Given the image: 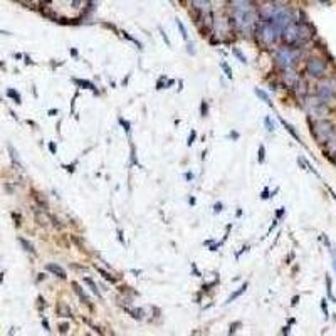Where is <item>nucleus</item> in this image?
Listing matches in <instances>:
<instances>
[{
    "mask_svg": "<svg viewBox=\"0 0 336 336\" xmlns=\"http://www.w3.org/2000/svg\"><path fill=\"white\" fill-rule=\"evenodd\" d=\"M306 108H308L309 116L314 118V120H326V116L330 114V106L319 96L306 98Z\"/></svg>",
    "mask_w": 336,
    "mask_h": 336,
    "instance_id": "obj_1",
    "label": "nucleus"
},
{
    "mask_svg": "<svg viewBox=\"0 0 336 336\" xmlns=\"http://www.w3.org/2000/svg\"><path fill=\"white\" fill-rule=\"evenodd\" d=\"M281 34L276 30V27L272 25V22L271 20H262L261 25H259L257 29V39L261 44L264 45H272L274 42L277 40V37H279Z\"/></svg>",
    "mask_w": 336,
    "mask_h": 336,
    "instance_id": "obj_2",
    "label": "nucleus"
},
{
    "mask_svg": "<svg viewBox=\"0 0 336 336\" xmlns=\"http://www.w3.org/2000/svg\"><path fill=\"white\" fill-rule=\"evenodd\" d=\"M334 133L333 123H330L328 120H316L313 123V135L319 143H326L328 138Z\"/></svg>",
    "mask_w": 336,
    "mask_h": 336,
    "instance_id": "obj_3",
    "label": "nucleus"
},
{
    "mask_svg": "<svg viewBox=\"0 0 336 336\" xmlns=\"http://www.w3.org/2000/svg\"><path fill=\"white\" fill-rule=\"evenodd\" d=\"M316 93H318V96L328 104L330 99L336 98V79L334 78H326V79H323V81H319L318 86H316Z\"/></svg>",
    "mask_w": 336,
    "mask_h": 336,
    "instance_id": "obj_4",
    "label": "nucleus"
},
{
    "mask_svg": "<svg viewBox=\"0 0 336 336\" xmlns=\"http://www.w3.org/2000/svg\"><path fill=\"white\" fill-rule=\"evenodd\" d=\"M276 59L282 69H288L299 59V51H296L294 47H281L276 52Z\"/></svg>",
    "mask_w": 336,
    "mask_h": 336,
    "instance_id": "obj_5",
    "label": "nucleus"
},
{
    "mask_svg": "<svg viewBox=\"0 0 336 336\" xmlns=\"http://www.w3.org/2000/svg\"><path fill=\"white\" fill-rule=\"evenodd\" d=\"M306 72L313 78H321V76L326 72V62L321 59V57H313V59L308 61L306 64Z\"/></svg>",
    "mask_w": 336,
    "mask_h": 336,
    "instance_id": "obj_6",
    "label": "nucleus"
},
{
    "mask_svg": "<svg viewBox=\"0 0 336 336\" xmlns=\"http://www.w3.org/2000/svg\"><path fill=\"white\" fill-rule=\"evenodd\" d=\"M281 36H282V39H284V42L288 45L301 44V40H299V29H297V24H294V22H291L288 27L282 30Z\"/></svg>",
    "mask_w": 336,
    "mask_h": 336,
    "instance_id": "obj_7",
    "label": "nucleus"
},
{
    "mask_svg": "<svg viewBox=\"0 0 336 336\" xmlns=\"http://www.w3.org/2000/svg\"><path fill=\"white\" fill-rule=\"evenodd\" d=\"M276 9H277V2L276 0H269V2H266L264 5L261 7L259 15H261L262 20H271V19L274 17V14H276Z\"/></svg>",
    "mask_w": 336,
    "mask_h": 336,
    "instance_id": "obj_8",
    "label": "nucleus"
},
{
    "mask_svg": "<svg viewBox=\"0 0 336 336\" xmlns=\"http://www.w3.org/2000/svg\"><path fill=\"white\" fill-rule=\"evenodd\" d=\"M297 81H299V76H297L296 71H292L291 67H288V69H284V74H282V84H284L286 87H294L297 84Z\"/></svg>",
    "mask_w": 336,
    "mask_h": 336,
    "instance_id": "obj_9",
    "label": "nucleus"
},
{
    "mask_svg": "<svg viewBox=\"0 0 336 336\" xmlns=\"http://www.w3.org/2000/svg\"><path fill=\"white\" fill-rule=\"evenodd\" d=\"M297 29H299V40L301 42H308L313 36H314V29H313L309 24H306V22H299V24H297Z\"/></svg>",
    "mask_w": 336,
    "mask_h": 336,
    "instance_id": "obj_10",
    "label": "nucleus"
},
{
    "mask_svg": "<svg viewBox=\"0 0 336 336\" xmlns=\"http://www.w3.org/2000/svg\"><path fill=\"white\" fill-rule=\"evenodd\" d=\"M72 289H74V292L78 294V297H79V299H81V303H82V304H86V306H89V303H91V301L87 299L86 292L82 291V288L78 284V282H72Z\"/></svg>",
    "mask_w": 336,
    "mask_h": 336,
    "instance_id": "obj_11",
    "label": "nucleus"
},
{
    "mask_svg": "<svg viewBox=\"0 0 336 336\" xmlns=\"http://www.w3.org/2000/svg\"><path fill=\"white\" fill-rule=\"evenodd\" d=\"M45 269H47L49 272H52L54 276L61 277V279H66V271H64L62 267H59L57 264H47V266H45Z\"/></svg>",
    "mask_w": 336,
    "mask_h": 336,
    "instance_id": "obj_12",
    "label": "nucleus"
},
{
    "mask_svg": "<svg viewBox=\"0 0 336 336\" xmlns=\"http://www.w3.org/2000/svg\"><path fill=\"white\" fill-rule=\"evenodd\" d=\"M324 145H326V150L330 151V153H333V155L336 153V131L330 136V138H328V141Z\"/></svg>",
    "mask_w": 336,
    "mask_h": 336,
    "instance_id": "obj_13",
    "label": "nucleus"
},
{
    "mask_svg": "<svg viewBox=\"0 0 336 336\" xmlns=\"http://www.w3.org/2000/svg\"><path fill=\"white\" fill-rule=\"evenodd\" d=\"M193 5V9H197L198 12H202V10H205L207 7L210 5V0H190Z\"/></svg>",
    "mask_w": 336,
    "mask_h": 336,
    "instance_id": "obj_14",
    "label": "nucleus"
},
{
    "mask_svg": "<svg viewBox=\"0 0 336 336\" xmlns=\"http://www.w3.org/2000/svg\"><path fill=\"white\" fill-rule=\"evenodd\" d=\"M84 282H86L87 286H89V289H91V292L94 294L96 297H101V292H99V289H98V286H96V282H94L93 279H89V277H84Z\"/></svg>",
    "mask_w": 336,
    "mask_h": 336,
    "instance_id": "obj_15",
    "label": "nucleus"
},
{
    "mask_svg": "<svg viewBox=\"0 0 336 336\" xmlns=\"http://www.w3.org/2000/svg\"><path fill=\"white\" fill-rule=\"evenodd\" d=\"M57 311H59V314L66 316V318H72V313H71V309H69V306H67L66 303H59Z\"/></svg>",
    "mask_w": 336,
    "mask_h": 336,
    "instance_id": "obj_16",
    "label": "nucleus"
},
{
    "mask_svg": "<svg viewBox=\"0 0 336 336\" xmlns=\"http://www.w3.org/2000/svg\"><path fill=\"white\" fill-rule=\"evenodd\" d=\"M78 86H81V87H84V89H91V91H96V86H94L93 82H89V81H84V79H72Z\"/></svg>",
    "mask_w": 336,
    "mask_h": 336,
    "instance_id": "obj_17",
    "label": "nucleus"
},
{
    "mask_svg": "<svg viewBox=\"0 0 336 336\" xmlns=\"http://www.w3.org/2000/svg\"><path fill=\"white\" fill-rule=\"evenodd\" d=\"M19 242H20V246L24 247V249L27 250V252H30V254H34V252H36V249H34V246H32V244L29 242V240H25V239L19 237Z\"/></svg>",
    "mask_w": 336,
    "mask_h": 336,
    "instance_id": "obj_18",
    "label": "nucleus"
},
{
    "mask_svg": "<svg viewBox=\"0 0 336 336\" xmlns=\"http://www.w3.org/2000/svg\"><path fill=\"white\" fill-rule=\"evenodd\" d=\"M247 286H249V284H247V282H244V284H242V288H240V289H239V291H235L234 294H232V296H230V297H229V301H227V303H232V301H234V299H235V297H239V296H240V294H244V292H246V289H247Z\"/></svg>",
    "mask_w": 336,
    "mask_h": 336,
    "instance_id": "obj_19",
    "label": "nucleus"
},
{
    "mask_svg": "<svg viewBox=\"0 0 336 336\" xmlns=\"http://www.w3.org/2000/svg\"><path fill=\"white\" fill-rule=\"evenodd\" d=\"M255 94H257V96H259V98H261V99H262V101H264V103H266V104H269V106H272V101H271V98H269V96H267V94H266V93H264V91H262V89H255Z\"/></svg>",
    "mask_w": 336,
    "mask_h": 336,
    "instance_id": "obj_20",
    "label": "nucleus"
},
{
    "mask_svg": "<svg viewBox=\"0 0 336 336\" xmlns=\"http://www.w3.org/2000/svg\"><path fill=\"white\" fill-rule=\"evenodd\" d=\"M294 87H296L297 94H299L301 98H303L304 94H306V82H303V81H297V84H296Z\"/></svg>",
    "mask_w": 336,
    "mask_h": 336,
    "instance_id": "obj_21",
    "label": "nucleus"
},
{
    "mask_svg": "<svg viewBox=\"0 0 336 336\" xmlns=\"http://www.w3.org/2000/svg\"><path fill=\"white\" fill-rule=\"evenodd\" d=\"M128 313H129V314H131L135 319H141V318L145 316V311H143V309H140V308H138V309H128Z\"/></svg>",
    "mask_w": 336,
    "mask_h": 336,
    "instance_id": "obj_22",
    "label": "nucleus"
},
{
    "mask_svg": "<svg viewBox=\"0 0 336 336\" xmlns=\"http://www.w3.org/2000/svg\"><path fill=\"white\" fill-rule=\"evenodd\" d=\"M7 96L12 98L14 101L17 103V104H20V103H22V101H20V96H19V93H17L15 89H7Z\"/></svg>",
    "mask_w": 336,
    "mask_h": 336,
    "instance_id": "obj_23",
    "label": "nucleus"
},
{
    "mask_svg": "<svg viewBox=\"0 0 336 336\" xmlns=\"http://www.w3.org/2000/svg\"><path fill=\"white\" fill-rule=\"evenodd\" d=\"M220 67H222V69L225 71V76H227L229 79H232V78H234V74H232V69H230V66H229V64L225 62V61H222V62H220Z\"/></svg>",
    "mask_w": 336,
    "mask_h": 336,
    "instance_id": "obj_24",
    "label": "nucleus"
},
{
    "mask_svg": "<svg viewBox=\"0 0 336 336\" xmlns=\"http://www.w3.org/2000/svg\"><path fill=\"white\" fill-rule=\"evenodd\" d=\"M281 123H282V124H284V126H286V129H288V131H289V133H291V135L294 136V140H296V141H299V136H297V133H296V131H294V128H292V126H291V124H289V123H286V121H284V120H281Z\"/></svg>",
    "mask_w": 336,
    "mask_h": 336,
    "instance_id": "obj_25",
    "label": "nucleus"
},
{
    "mask_svg": "<svg viewBox=\"0 0 336 336\" xmlns=\"http://www.w3.org/2000/svg\"><path fill=\"white\" fill-rule=\"evenodd\" d=\"M232 52H234V56H235V57H239V59H240V62H244V64L247 62V57L242 54V51H240V49L234 47V51H232Z\"/></svg>",
    "mask_w": 336,
    "mask_h": 336,
    "instance_id": "obj_26",
    "label": "nucleus"
},
{
    "mask_svg": "<svg viewBox=\"0 0 336 336\" xmlns=\"http://www.w3.org/2000/svg\"><path fill=\"white\" fill-rule=\"evenodd\" d=\"M9 151H10V156H12V162L15 163V165H20V163H19V155H17V151L14 150L12 145H9Z\"/></svg>",
    "mask_w": 336,
    "mask_h": 336,
    "instance_id": "obj_27",
    "label": "nucleus"
},
{
    "mask_svg": "<svg viewBox=\"0 0 336 336\" xmlns=\"http://www.w3.org/2000/svg\"><path fill=\"white\" fill-rule=\"evenodd\" d=\"M177 25H178V30H180L182 37H183V39H185V40H188V34H187V29L183 27V24H182L180 20H178V19H177Z\"/></svg>",
    "mask_w": 336,
    "mask_h": 336,
    "instance_id": "obj_28",
    "label": "nucleus"
},
{
    "mask_svg": "<svg viewBox=\"0 0 336 336\" xmlns=\"http://www.w3.org/2000/svg\"><path fill=\"white\" fill-rule=\"evenodd\" d=\"M36 219L39 220L40 225H47V222H49V217H45L44 213H39V212L36 213Z\"/></svg>",
    "mask_w": 336,
    "mask_h": 336,
    "instance_id": "obj_29",
    "label": "nucleus"
},
{
    "mask_svg": "<svg viewBox=\"0 0 336 336\" xmlns=\"http://www.w3.org/2000/svg\"><path fill=\"white\" fill-rule=\"evenodd\" d=\"M98 271H99V274H101V276L104 277V279H108L109 282H116V277H113L111 274H108L106 271H103V269H98Z\"/></svg>",
    "mask_w": 336,
    "mask_h": 336,
    "instance_id": "obj_30",
    "label": "nucleus"
},
{
    "mask_svg": "<svg viewBox=\"0 0 336 336\" xmlns=\"http://www.w3.org/2000/svg\"><path fill=\"white\" fill-rule=\"evenodd\" d=\"M266 160V150L264 146H259V163H264Z\"/></svg>",
    "mask_w": 336,
    "mask_h": 336,
    "instance_id": "obj_31",
    "label": "nucleus"
},
{
    "mask_svg": "<svg viewBox=\"0 0 336 336\" xmlns=\"http://www.w3.org/2000/svg\"><path fill=\"white\" fill-rule=\"evenodd\" d=\"M124 37H126V39H128V40H131V42H133V44H135V45H136V47H138V49H141V47H143V45H141L140 42L135 39V37H131V36H129V34H126Z\"/></svg>",
    "mask_w": 336,
    "mask_h": 336,
    "instance_id": "obj_32",
    "label": "nucleus"
},
{
    "mask_svg": "<svg viewBox=\"0 0 336 336\" xmlns=\"http://www.w3.org/2000/svg\"><path fill=\"white\" fill-rule=\"evenodd\" d=\"M264 121H266V124H267V129H269V131H272V129H274V124H272V121H271V118L266 116Z\"/></svg>",
    "mask_w": 336,
    "mask_h": 336,
    "instance_id": "obj_33",
    "label": "nucleus"
},
{
    "mask_svg": "<svg viewBox=\"0 0 336 336\" xmlns=\"http://www.w3.org/2000/svg\"><path fill=\"white\" fill-rule=\"evenodd\" d=\"M59 331H61V333H67V331H69V324H67V323L59 324Z\"/></svg>",
    "mask_w": 336,
    "mask_h": 336,
    "instance_id": "obj_34",
    "label": "nucleus"
},
{
    "mask_svg": "<svg viewBox=\"0 0 336 336\" xmlns=\"http://www.w3.org/2000/svg\"><path fill=\"white\" fill-rule=\"evenodd\" d=\"M165 81H166V78H162L158 81V84H156V89H163V86H165Z\"/></svg>",
    "mask_w": 336,
    "mask_h": 336,
    "instance_id": "obj_35",
    "label": "nucleus"
},
{
    "mask_svg": "<svg viewBox=\"0 0 336 336\" xmlns=\"http://www.w3.org/2000/svg\"><path fill=\"white\" fill-rule=\"evenodd\" d=\"M49 150H51V153H52V155H56V153H57V148H56V145L52 143V141L49 143Z\"/></svg>",
    "mask_w": 336,
    "mask_h": 336,
    "instance_id": "obj_36",
    "label": "nucleus"
},
{
    "mask_svg": "<svg viewBox=\"0 0 336 336\" xmlns=\"http://www.w3.org/2000/svg\"><path fill=\"white\" fill-rule=\"evenodd\" d=\"M202 116H207V101L202 103Z\"/></svg>",
    "mask_w": 336,
    "mask_h": 336,
    "instance_id": "obj_37",
    "label": "nucleus"
},
{
    "mask_svg": "<svg viewBox=\"0 0 336 336\" xmlns=\"http://www.w3.org/2000/svg\"><path fill=\"white\" fill-rule=\"evenodd\" d=\"M160 32H162V37H163V40H165V44L168 45V47H171V45H170V40H168V37H166V34H165V32H163V30H162V29H160Z\"/></svg>",
    "mask_w": 336,
    "mask_h": 336,
    "instance_id": "obj_38",
    "label": "nucleus"
},
{
    "mask_svg": "<svg viewBox=\"0 0 336 336\" xmlns=\"http://www.w3.org/2000/svg\"><path fill=\"white\" fill-rule=\"evenodd\" d=\"M271 195H269V188H264L262 190V193H261V198H269Z\"/></svg>",
    "mask_w": 336,
    "mask_h": 336,
    "instance_id": "obj_39",
    "label": "nucleus"
},
{
    "mask_svg": "<svg viewBox=\"0 0 336 336\" xmlns=\"http://www.w3.org/2000/svg\"><path fill=\"white\" fill-rule=\"evenodd\" d=\"M220 210H222V204H220V202H217V204H215V207H213V212H215V213H219Z\"/></svg>",
    "mask_w": 336,
    "mask_h": 336,
    "instance_id": "obj_40",
    "label": "nucleus"
},
{
    "mask_svg": "<svg viewBox=\"0 0 336 336\" xmlns=\"http://www.w3.org/2000/svg\"><path fill=\"white\" fill-rule=\"evenodd\" d=\"M239 326H240V323H234V324L230 326V331H229V333L234 334V333H235V328H239Z\"/></svg>",
    "mask_w": 336,
    "mask_h": 336,
    "instance_id": "obj_41",
    "label": "nucleus"
},
{
    "mask_svg": "<svg viewBox=\"0 0 336 336\" xmlns=\"http://www.w3.org/2000/svg\"><path fill=\"white\" fill-rule=\"evenodd\" d=\"M120 123H121V124H123V126H124V129H126V131H128V133H129V124H128V123H126V121L123 120V118H120Z\"/></svg>",
    "mask_w": 336,
    "mask_h": 336,
    "instance_id": "obj_42",
    "label": "nucleus"
},
{
    "mask_svg": "<svg viewBox=\"0 0 336 336\" xmlns=\"http://www.w3.org/2000/svg\"><path fill=\"white\" fill-rule=\"evenodd\" d=\"M321 309H323V311H324V314H326V316H328V306H326V301H324V299L321 301Z\"/></svg>",
    "mask_w": 336,
    "mask_h": 336,
    "instance_id": "obj_43",
    "label": "nucleus"
},
{
    "mask_svg": "<svg viewBox=\"0 0 336 336\" xmlns=\"http://www.w3.org/2000/svg\"><path fill=\"white\" fill-rule=\"evenodd\" d=\"M42 326L45 328V331H51V326H49V323H47V319H42Z\"/></svg>",
    "mask_w": 336,
    "mask_h": 336,
    "instance_id": "obj_44",
    "label": "nucleus"
},
{
    "mask_svg": "<svg viewBox=\"0 0 336 336\" xmlns=\"http://www.w3.org/2000/svg\"><path fill=\"white\" fill-rule=\"evenodd\" d=\"M81 2H82V0H72V7H74V9H79Z\"/></svg>",
    "mask_w": 336,
    "mask_h": 336,
    "instance_id": "obj_45",
    "label": "nucleus"
},
{
    "mask_svg": "<svg viewBox=\"0 0 336 336\" xmlns=\"http://www.w3.org/2000/svg\"><path fill=\"white\" fill-rule=\"evenodd\" d=\"M193 140H195V131H192V133H190V138H188V145H192V143H193Z\"/></svg>",
    "mask_w": 336,
    "mask_h": 336,
    "instance_id": "obj_46",
    "label": "nucleus"
},
{
    "mask_svg": "<svg viewBox=\"0 0 336 336\" xmlns=\"http://www.w3.org/2000/svg\"><path fill=\"white\" fill-rule=\"evenodd\" d=\"M64 168H67V171H71V173L74 171V165H67V166H64Z\"/></svg>",
    "mask_w": 336,
    "mask_h": 336,
    "instance_id": "obj_47",
    "label": "nucleus"
},
{
    "mask_svg": "<svg viewBox=\"0 0 336 336\" xmlns=\"http://www.w3.org/2000/svg\"><path fill=\"white\" fill-rule=\"evenodd\" d=\"M281 215H284V208H281V210H279V212H277V213H276V217H277V219H279V217H281Z\"/></svg>",
    "mask_w": 336,
    "mask_h": 336,
    "instance_id": "obj_48",
    "label": "nucleus"
},
{
    "mask_svg": "<svg viewBox=\"0 0 336 336\" xmlns=\"http://www.w3.org/2000/svg\"><path fill=\"white\" fill-rule=\"evenodd\" d=\"M71 56H74V57H78V51H76V49H71Z\"/></svg>",
    "mask_w": 336,
    "mask_h": 336,
    "instance_id": "obj_49",
    "label": "nucleus"
},
{
    "mask_svg": "<svg viewBox=\"0 0 336 336\" xmlns=\"http://www.w3.org/2000/svg\"><path fill=\"white\" fill-rule=\"evenodd\" d=\"M230 136H232V138H239V133H235V131H232V133H230Z\"/></svg>",
    "mask_w": 336,
    "mask_h": 336,
    "instance_id": "obj_50",
    "label": "nucleus"
},
{
    "mask_svg": "<svg viewBox=\"0 0 336 336\" xmlns=\"http://www.w3.org/2000/svg\"><path fill=\"white\" fill-rule=\"evenodd\" d=\"M0 282H2V274H0Z\"/></svg>",
    "mask_w": 336,
    "mask_h": 336,
    "instance_id": "obj_51",
    "label": "nucleus"
},
{
    "mask_svg": "<svg viewBox=\"0 0 336 336\" xmlns=\"http://www.w3.org/2000/svg\"><path fill=\"white\" fill-rule=\"evenodd\" d=\"M334 269H336V261H334Z\"/></svg>",
    "mask_w": 336,
    "mask_h": 336,
    "instance_id": "obj_52",
    "label": "nucleus"
},
{
    "mask_svg": "<svg viewBox=\"0 0 336 336\" xmlns=\"http://www.w3.org/2000/svg\"><path fill=\"white\" fill-rule=\"evenodd\" d=\"M334 162H336V153H334Z\"/></svg>",
    "mask_w": 336,
    "mask_h": 336,
    "instance_id": "obj_53",
    "label": "nucleus"
}]
</instances>
